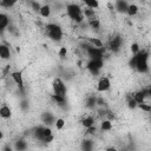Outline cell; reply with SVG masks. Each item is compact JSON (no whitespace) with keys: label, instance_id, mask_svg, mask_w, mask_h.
Segmentation results:
<instances>
[{"label":"cell","instance_id":"obj_33","mask_svg":"<svg viewBox=\"0 0 151 151\" xmlns=\"http://www.w3.org/2000/svg\"><path fill=\"white\" fill-rule=\"evenodd\" d=\"M66 53H67L66 47H61V48L59 50V57H60V58H65V57H66Z\"/></svg>","mask_w":151,"mask_h":151},{"label":"cell","instance_id":"obj_20","mask_svg":"<svg viewBox=\"0 0 151 151\" xmlns=\"http://www.w3.org/2000/svg\"><path fill=\"white\" fill-rule=\"evenodd\" d=\"M88 25L93 28V29H98L99 27H100V22H99V20L94 17V18H91V19H88Z\"/></svg>","mask_w":151,"mask_h":151},{"label":"cell","instance_id":"obj_6","mask_svg":"<svg viewBox=\"0 0 151 151\" xmlns=\"http://www.w3.org/2000/svg\"><path fill=\"white\" fill-rule=\"evenodd\" d=\"M86 52L90 59H103L104 50L101 47H96V46H88L86 47Z\"/></svg>","mask_w":151,"mask_h":151},{"label":"cell","instance_id":"obj_23","mask_svg":"<svg viewBox=\"0 0 151 151\" xmlns=\"http://www.w3.org/2000/svg\"><path fill=\"white\" fill-rule=\"evenodd\" d=\"M100 127H101V130H103V131H109V130H111V129H112V124H111V122H110V120H104V122H101Z\"/></svg>","mask_w":151,"mask_h":151},{"label":"cell","instance_id":"obj_8","mask_svg":"<svg viewBox=\"0 0 151 151\" xmlns=\"http://www.w3.org/2000/svg\"><path fill=\"white\" fill-rule=\"evenodd\" d=\"M110 86H111L110 79H109L107 77H103V78H100V80H99L98 84H97V91H99V92H105V91H107V90L110 88Z\"/></svg>","mask_w":151,"mask_h":151},{"label":"cell","instance_id":"obj_32","mask_svg":"<svg viewBox=\"0 0 151 151\" xmlns=\"http://www.w3.org/2000/svg\"><path fill=\"white\" fill-rule=\"evenodd\" d=\"M131 51H132V53H133V54H136V53L139 51V46H138V44H137V42H133V44L131 45Z\"/></svg>","mask_w":151,"mask_h":151},{"label":"cell","instance_id":"obj_24","mask_svg":"<svg viewBox=\"0 0 151 151\" xmlns=\"http://www.w3.org/2000/svg\"><path fill=\"white\" fill-rule=\"evenodd\" d=\"M27 147V143L25 140H18L15 142V149L17 150H25Z\"/></svg>","mask_w":151,"mask_h":151},{"label":"cell","instance_id":"obj_21","mask_svg":"<svg viewBox=\"0 0 151 151\" xmlns=\"http://www.w3.org/2000/svg\"><path fill=\"white\" fill-rule=\"evenodd\" d=\"M96 103H97L96 96H90V97L86 99V106H87V107H94Z\"/></svg>","mask_w":151,"mask_h":151},{"label":"cell","instance_id":"obj_17","mask_svg":"<svg viewBox=\"0 0 151 151\" xmlns=\"http://www.w3.org/2000/svg\"><path fill=\"white\" fill-rule=\"evenodd\" d=\"M81 124H83V126L84 127H90L91 125H93L94 124V119H93V117H91V116H87V117H85L83 120H81Z\"/></svg>","mask_w":151,"mask_h":151},{"label":"cell","instance_id":"obj_25","mask_svg":"<svg viewBox=\"0 0 151 151\" xmlns=\"http://www.w3.org/2000/svg\"><path fill=\"white\" fill-rule=\"evenodd\" d=\"M15 2H17V0H1V6L6 7V8H9V7H12Z\"/></svg>","mask_w":151,"mask_h":151},{"label":"cell","instance_id":"obj_12","mask_svg":"<svg viewBox=\"0 0 151 151\" xmlns=\"http://www.w3.org/2000/svg\"><path fill=\"white\" fill-rule=\"evenodd\" d=\"M11 55L9 48L6 45H0V58L1 59H8Z\"/></svg>","mask_w":151,"mask_h":151},{"label":"cell","instance_id":"obj_15","mask_svg":"<svg viewBox=\"0 0 151 151\" xmlns=\"http://www.w3.org/2000/svg\"><path fill=\"white\" fill-rule=\"evenodd\" d=\"M11 114H12V111H11V109L8 106L5 105V106H1L0 107V117H2V118H9Z\"/></svg>","mask_w":151,"mask_h":151},{"label":"cell","instance_id":"obj_22","mask_svg":"<svg viewBox=\"0 0 151 151\" xmlns=\"http://www.w3.org/2000/svg\"><path fill=\"white\" fill-rule=\"evenodd\" d=\"M52 98H53V100H55L59 105H64L65 104V97H63V96H59V94H52Z\"/></svg>","mask_w":151,"mask_h":151},{"label":"cell","instance_id":"obj_2","mask_svg":"<svg viewBox=\"0 0 151 151\" xmlns=\"http://www.w3.org/2000/svg\"><path fill=\"white\" fill-rule=\"evenodd\" d=\"M66 13L70 17V19H72L73 21L81 24L84 20V15H83V11L80 8V6L76 5V4H70L66 7Z\"/></svg>","mask_w":151,"mask_h":151},{"label":"cell","instance_id":"obj_26","mask_svg":"<svg viewBox=\"0 0 151 151\" xmlns=\"http://www.w3.org/2000/svg\"><path fill=\"white\" fill-rule=\"evenodd\" d=\"M127 104H129L130 109H134L137 106V101L133 99V96H129L127 97Z\"/></svg>","mask_w":151,"mask_h":151},{"label":"cell","instance_id":"obj_4","mask_svg":"<svg viewBox=\"0 0 151 151\" xmlns=\"http://www.w3.org/2000/svg\"><path fill=\"white\" fill-rule=\"evenodd\" d=\"M52 87H53V93L54 94H59V96L65 97V94H66V86H65L64 81L60 78H55L53 80Z\"/></svg>","mask_w":151,"mask_h":151},{"label":"cell","instance_id":"obj_30","mask_svg":"<svg viewBox=\"0 0 151 151\" xmlns=\"http://www.w3.org/2000/svg\"><path fill=\"white\" fill-rule=\"evenodd\" d=\"M31 7H32V9L33 11H35V12H39V9H40V4L38 2V1H32L31 2Z\"/></svg>","mask_w":151,"mask_h":151},{"label":"cell","instance_id":"obj_9","mask_svg":"<svg viewBox=\"0 0 151 151\" xmlns=\"http://www.w3.org/2000/svg\"><path fill=\"white\" fill-rule=\"evenodd\" d=\"M12 78L14 83L20 87V90H24V80H22V71H15L12 73Z\"/></svg>","mask_w":151,"mask_h":151},{"label":"cell","instance_id":"obj_34","mask_svg":"<svg viewBox=\"0 0 151 151\" xmlns=\"http://www.w3.org/2000/svg\"><path fill=\"white\" fill-rule=\"evenodd\" d=\"M96 126H93V125H91L90 127H87V133H90V134H93L94 132H96Z\"/></svg>","mask_w":151,"mask_h":151},{"label":"cell","instance_id":"obj_14","mask_svg":"<svg viewBox=\"0 0 151 151\" xmlns=\"http://www.w3.org/2000/svg\"><path fill=\"white\" fill-rule=\"evenodd\" d=\"M39 13H40L41 17H44V18H48L50 14H51V7H50L48 5H44V6L40 7Z\"/></svg>","mask_w":151,"mask_h":151},{"label":"cell","instance_id":"obj_28","mask_svg":"<svg viewBox=\"0 0 151 151\" xmlns=\"http://www.w3.org/2000/svg\"><path fill=\"white\" fill-rule=\"evenodd\" d=\"M64 125H65V120H64V119L59 118V119L55 120V127H57L58 130H61V129L64 127Z\"/></svg>","mask_w":151,"mask_h":151},{"label":"cell","instance_id":"obj_13","mask_svg":"<svg viewBox=\"0 0 151 151\" xmlns=\"http://www.w3.org/2000/svg\"><path fill=\"white\" fill-rule=\"evenodd\" d=\"M8 22H9L8 17L6 14H4V13H0V31L5 29L8 26Z\"/></svg>","mask_w":151,"mask_h":151},{"label":"cell","instance_id":"obj_29","mask_svg":"<svg viewBox=\"0 0 151 151\" xmlns=\"http://www.w3.org/2000/svg\"><path fill=\"white\" fill-rule=\"evenodd\" d=\"M81 147H83L84 150H91V149H92V142H91V140H84Z\"/></svg>","mask_w":151,"mask_h":151},{"label":"cell","instance_id":"obj_35","mask_svg":"<svg viewBox=\"0 0 151 151\" xmlns=\"http://www.w3.org/2000/svg\"><path fill=\"white\" fill-rule=\"evenodd\" d=\"M1 138H2V132L0 131V139H1Z\"/></svg>","mask_w":151,"mask_h":151},{"label":"cell","instance_id":"obj_7","mask_svg":"<svg viewBox=\"0 0 151 151\" xmlns=\"http://www.w3.org/2000/svg\"><path fill=\"white\" fill-rule=\"evenodd\" d=\"M122 42H123V40H122L120 35H116V37H113V38L110 40L109 47H110V50H111L112 52H118V51L120 50V47H122Z\"/></svg>","mask_w":151,"mask_h":151},{"label":"cell","instance_id":"obj_31","mask_svg":"<svg viewBox=\"0 0 151 151\" xmlns=\"http://www.w3.org/2000/svg\"><path fill=\"white\" fill-rule=\"evenodd\" d=\"M91 42H92L93 46H96V47H103V42H101L99 39H97V38L91 39Z\"/></svg>","mask_w":151,"mask_h":151},{"label":"cell","instance_id":"obj_10","mask_svg":"<svg viewBox=\"0 0 151 151\" xmlns=\"http://www.w3.org/2000/svg\"><path fill=\"white\" fill-rule=\"evenodd\" d=\"M127 6L129 5L126 4L125 0H117L116 1V9L118 12H120V13H125L126 9H127Z\"/></svg>","mask_w":151,"mask_h":151},{"label":"cell","instance_id":"obj_11","mask_svg":"<svg viewBox=\"0 0 151 151\" xmlns=\"http://www.w3.org/2000/svg\"><path fill=\"white\" fill-rule=\"evenodd\" d=\"M44 129H45V127H42V126H38V127L34 130V137H35L38 140H41V142H44V139H45Z\"/></svg>","mask_w":151,"mask_h":151},{"label":"cell","instance_id":"obj_19","mask_svg":"<svg viewBox=\"0 0 151 151\" xmlns=\"http://www.w3.org/2000/svg\"><path fill=\"white\" fill-rule=\"evenodd\" d=\"M41 119H42V122L45 123V124H52L53 122H54V117L51 114V113H44L42 116H41Z\"/></svg>","mask_w":151,"mask_h":151},{"label":"cell","instance_id":"obj_1","mask_svg":"<svg viewBox=\"0 0 151 151\" xmlns=\"http://www.w3.org/2000/svg\"><path fill=\"white\" fill-rule=\"evenodd\" d=\"M134 55H136V66H134V68L139 73L147 72L149 71V66H147L149 53L146 51H138Z\"/></svg>","mask_w":151,"mask_h":151},{"label":"cell","instance_id":"obj_16","mask_svg":"<svg viewBox=\"0 0 151 151\" xmlns=\"http://www.w3.org/2000/svg\"><path fill=\"white\" fill-rule=\"evenodd\" d=\"M126 13L130 15V17H133L138 13V6L134 5V4H131L127 6V9H126Z\"/></svg>","mask_w":151,"mask_h":151},{"label":"cell","instance_id":"obj_5","mask_svg":"<svg viewBox=\"0 0 151 151\" xmlns=\"http://www.w3.org/2000/svg\"><path fill=\"white\" fill-rule=\"evenodd\" d=\"M103 66H104L103 59H90V61L87 63V68L93 74H98V72L101 70Z\"/></svg>","mask_w":151,"mask_h":151},{"label":"cell","instance_id":"obj_3","mask_svg":"<svg viewBox=\"0 0 151 151\" xmlns=\"http://www.w3.org/2000/svg\"><path fill=\"white\" fill-rule=\"evenodd\" d=\"M46 33L53 41H59L63 38V29L59 25L55 24H48L46 26Z\"/></svg>","mask_w":151,"mask_h":151},{"label":"cell","instance_id":"obj_18","mask_svg":"<svg viewBox=\"0 0 151 151\" xmlns=\"http://www.w3.org/2000/svg\"><path fill=\"white\" fill-rule=\"evenodd\" d=\"M84 4L88 7V8H92V9H97L99 7V4H98V0H83Z\"/></svg>","mask_w":151,"mask_h":151},{"label":"cell","instance_id":"obj_27","mask_svg":"<svg viewBox=\"0 0 151 151\" xmlns=\"http://www.w3.org/2000/svg\"><path fill=\"white\" fill-rule=\"evenodd\" d=\"M137 106H138L139 109H142V110H144L145 112H150V110H151V107H150V105H149V104H145L144 101H143V103H139V104H137Z\"/></svg>","mask_w":151,"mask_h":151}]
</instances>
